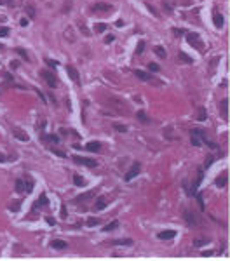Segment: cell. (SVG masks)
Returning a JSON list of instances; mask_svg holds the SVG:
<instances>
[{
  "label": "cell",
  "mask_w": 230,
  "mask_h": 261,
  "mask_svg": "<svg viewBox=\"0 0 230 261\" xmlns=\"http://www.w3.org/2000/svg\"><path fill=\"white\" fill-rule=\"evenodd\" d=\"M40 77L47 82L49 87H58V78H56V75H54L52 72H49V70H40Z\"/></svg>",
  "instance_id": "cell-1"
},
{
  "label": "cell",
  "mask_w": 230,
  "mask_h": 261,
  "mask_svg": "<svg viewBox=\"0 0 230 261\" xmlns=\"http://www.w3.org/2000/svg\"><path fill=\"white\" fill-rule=\"evenodd\" d=\"M73 162L79 164V165H85V167H98V162L94 159H87V157H79L75 155L73 157Z\"/></svg>",
  "instance_id": "cell-2"
},
{
  "label": "cell",
  "mask_w": 230,
  "mask_h": 261,
  "mask_svg": "<svg viewBox=\"0 0 230 261\" xmlns=\"http://www.w3.org/2000/svg\"><path fill=\"white\" fill-rule=\"evenodd\" d=\"M140 171H141V164H140V162H134V164L131 165V169L127 171V174L124 176V181H131L132 178H136L138 174H140Z\"/></svg>",
  "instance_id": "cell-3"
},
{
  "label": "cell",
  "mask_w": 230,
  "mask_h": 261,
  "mask_svg": "<svg viewBox=\"0 0 230 261\" xmlns=\"http://www.w3.org/2000/svg\"><path fill=\"white\" fill-rule=\"evenodd\" d=\"M190 136H192V145L194 146H200V139H204L206 136H204V133L200 129H194V130H190Z\"/></svg>",
  "instance_id": "cell-4"
},
{
  "label": "cell",
  "mask_w": 230,
  "mask_h": 261,
  "mask_svg": "<svg viewBox=\"0 0 230 261\" xmlns=\"http://www.w3.org/2000/svg\"><path fill=\"white\" fill-rule=\"evenodd\" d=\"M187 42L190 43L192 47L202 49V42H200V37H199L197 33H187Z\"/></svg>",
  "instance_id": "cell-5"
},
{
  "label": "cell",
  "mask_w": 230,
  "mask_h": 261,
  "mask_svg": "<svg viewBox=\"0 0 230 261\" xmlns=\"http://www.w3.org/2000/svg\"><path fill=\"white\" fill-rule=\"evenodd\" d=\"M12 134H14V138L19 139V141H28V139H30L28 133H26V130H23L21 127H14V129H12Z\"/></svg>",
  "instance_id": "cell-6"
},
{
  "label": "cell",
  "mask_w": 230,
  "mask_h": 261,
  "mask_svg": "<svg viewBox=\"0 0 230 261\" xmlns=\"http://www.w3.org/2000/svg\"><path fill=\"white\" fill-rule=\"evenodd\" d=\"M183 217H185V221L188 223V225H197V217H195V212L194 211H190V209H185V212H183Z\"/></svg>",
  "instance_id": "cell-7"
},
{
  "label": "cell",
  "mask_w": 230,
  "mask_h": 261,
  "mask_svg": "<svg viewBox=\"0 0 230 261\" xmlns=\"http://www.w3.org/2000/svg\"><path fill=\"white\" fill-rule=\"evenodd\" d=\"M91 9H93V12H110L113 7L108 5V4H94Z\"/></svg>",
  "instance_id": "cell-8"
},
{
  "label": "cell",
  "mask_w": 230,
  "mask_h": 261,
  "mask_svg": "<svg viewBox=\"0 0 230 261\" xmlns=\"http://www.w3.org/2000/svg\"><path fill=\"white\" fill-rule=\"evenodd\" d=\"M66 73H68V77H70L75 84H79V82H80V77H79V72H77V68H75V66H68V68H66Z\"/></svg>",
  "instance_id": "cell-9"
},
{
  "label": "cell",
  "mask_w": 230,
  "mask_h": 261,
  "mask_svg": "<svg viewBox=\"0 0 230 261\" xmlns=\"http://www.w3.org/2000/svg\"><path fill=\"white\" fill-rule=\"evenodd\" d=\"M134 75L140 78V80H145V82H150V80H152V77H150L147 72H143V70H134Z\"/></svg>",
  "instance_id": "cell-10"
},
{
  "label": "cell",
  "mask_w": 230,
  "mask_h": 261,
  "mask_svg": "<svg viewBox=\"0 0 230 261\" xmlns=\"http://www.w3.org/2000/svg\"><path fill=\"white\" fill-rule=\"evenodd\" d=\"M176 235L174 230H166V232H160L159 233V238H162V240H169V238H173Z\"/></svg>",
  "instance_id": "cell-11"
},
{
  "label": "cell",
  "mask_w": 230,
  "mask_h": 261,
  "mask_svg": "<svg viewBox=\"0 0 230 261\" xmlns=\"http://www.w3.org/2000/svg\"><path fill=\"white\" fill-rule=\"evenodd\" d=\"M85 150H89V151H100V150H101V145H100L98 141H91V143L85 145Z\"/></svg>",
  "instance_id": "cell-12"
},
{
  "label": "cell",
  "mask_w": 230,
  "mask_h": 261,
  "mask_svg": "<svg viewBox=\"0 0 230 261\" xmlns=\"http://www.w3.org/2000/svg\"><path fill=\"white\" fill-rule=\"evenodd\" d=\"M213 21H215V26H216V28H223V23H225V21H223V16H221V14L216 12V14L213 16Z\"/></svg>",
  "instance_id": "cell-13"
},
{
  "label": "cell",
  "mask_w": 230,
  "mask_h": 261,
  "mask_svg": "<svg viewBox=\"0 0 230 261\" xmlns=\"http://www.w3.org/2000/svg\"><path fill=\"white\" fill-rule=\"evenodd\" d=\"M221 115L225 120H228V99H223L221 103Z\"/></svg>",
  "instance_id": "cell-14"
},
{
  "label": "cell",
  "mask_w": 230,
  "mask_h": 261,
  "mask_svg": "<svg viewBox=\"0 0 230 261\" xmlns=\"http://www.w3.org/2000/svg\"><path fill=\"white\" fill-rule=\"evenodd\" d=\"M105 207H106V200H105L103 197H100V199L96 200V204H94V209H96V211H103Z\"/></svg>",
  "instance_id": "cell-15"
},
{
  "label": "cell",
  "mask_w": 230,
  "mask_h": 261,
  "mask_svg": "<svg viewBox=\"0 0 230 261\" xmlns=\"http://www.w3.org/2000/svg\"><path fill=\"white\" fill-rule=\"evenodd\" d=\"M112 244L113 246H131L132 240H131V238H119V240H113Z\"/></svg>",
  "instance_id": "cell-16"
},
{
  "label": "cell",
  "mask_w": 230,
  "mask_h": 261,
  "mask_svg": "<svg viewBox=\"0 0 230 261\" xmlns=\"http://www.w3.org/2000/svg\"><path fill=\"white\" fill-rule=\"evenodd\" d=\"M153 51H155V54H157L159 58H166V56H167L166 49H164V47H160V46H155V47H153Z\"/></svg>",
  "instance_id": "cell-17"
},
{
  "label": "cell",
  "mask_w": 230,
  "mask_h": 261,
  "mask_svg": "<svg viewBox=\"0 0 230 261\" xmlns=\"http://www.w3.org/2000/svg\"><path fill=\"white\" fill-rule=\"evenodd\" d=\"M178 59H180V61H183V63H188V64H190V63H194V59H192L188 54H185V52H180V54H178Z\"/></svg>",
  "instance_id": "cell-18"
},
{
  "label": "cell",
  "mask_w": 230,
  "mask_h": 261,
  "mask_svg": "<svg viewBox=\"0 0 230 261\" xmlns=\"http://www.w3.org/2000/svg\"><path fill=\"white\" fill-rule=\"evenodd\" d=\"M51 246H52L54 249H66V247H68V244H66L65 240H54Z\"/></svg>",
  "instance_id": "cell-19"
},
{
  "label": "cell",
  "mask_w": 230,
  "mask_h": 261,
  "mask_svg": "<svg viewBox=\"0 0 230 261\" xmlns=\"http://www.w3.org/2000/svg\"><path fill=\"white\" fill-rule=\"evenodd\" d=\"M14 188H16L17 193H23V191H25V181H23V179H17L16 185H14Z\"/></svg>",
  "instance_id": "cell-20"
},
{
  "label": "cell",
  "mask_w": 230,
  "mask_h": 261,
  "mask_svg": "<svg viewBox=\"0 0 230 261\" xmlns=\"http://www.w3.org/2000/svg\"><path fill=\"white\" fill-rule=\"evenodd\" d=\"M73 183H75L77 186H84V185H85V179L80 176V174H75V176H73Z\"/></svg>",
  "instance_id": "cell-21"
},
{
  "label": "cell",
  "mask_w": 230,
  "mask_h": 261,
  "mask_svg": "<svg viewBox=\"0 0 230 261\" xmlns=\"http://www.w3.org/2000/svg\"><path fill=\"white\" fill-rule=\"evenodd\" d=\"M208 242H209L208 237H206V238H197V240H194V246H195V247H202V246H206Z\"/></svg>",
  "instance_id": "cell-22"
},
{
  "label": "cell",
  "mask_w": 230,
  "mask_h": 261,
  "mask_svg": "<svg viewBox=\"0 0 230 261\" xmlns=\"http://www.w3.org/2000/svg\"><path fill=\"white\" fill-rule=\"evenodd\" d=\"M119 226V221H112L110 225H106V226H103V232H112V230H115Z\"/></svg>",
  "instance_id": "cell-23"
},
{
  "label": "cell",
  "mask_w": 230,
  "mask_h": 261,
  "mask_svg": "<svg viewBox=\"0 0 230 261\" xmlns=\"http://www.w3.org/2000/svg\"><path fill=\"white\" fill-rule=\"evenodd\" d=\"M216 185L221 188V186H225L227 185V172L223 174V176H218V179H216Z\"/></svg>",
  "instance_id": "cell-24"
},
{
  "label": "cell",
  "mask_w": 230,
  "mask_h": 261,
  "mask_svg": "<svg viewBox=\"0 0 230 261\" xmlns=\"http://www.w3.org/2000/svg\"><path fill=\"white\" fill-rule=\"evenodd\" d=\"M197 112H199V113H197V118H199V120H206V117H208V113H206V108L200 106Z\"/></svg>",
  "instance_id": "cell-25"
},
{
  "label": "cell",
  "mask_w": 230,
  "mask_h": 261,
  "mask_svg": "<svg viewBox=\"0 0 230 261\" xmlns=\"http://www.w3.org/2000/svg\"><path fill=\"white\" fill-rule=\"evenodd\" d=\"M94 30H96V33H103V31L106 30V25H105V23H96V25H94Z\"/></svg>",
  "instance_id": "cell-26"
},
{
  "label": "cell",
  "mask_w": 230,
  "mask_h": 261,
  "mask_svg": "<svg viewBox=\"0 0 230 261\" xmlns=\"http://www.w3.org/2000/svg\"><path fill=\"white\" fill-rule=\"evenodd\" d=\"M16 52H17V54H19V56H21L23 59H28V52H26L25 49H21V47H17V49H16Z\"/></svg>",
  "instance_id": "cell-27"
},
{
  "label": "cell",
  "mask_w": 230,
  "mask_h": 261,
  "mask_svg": "<svg viewBox=\"0 0 230 261\" xmlns=\"http://www.w3.org/2000/svg\"><path fill=\"white\" fill-rule=\"evenodd\" d=\"M26 14L33 19V17H35V7H33V5H26Z\"/></svg>",
  "instance_id": "cell-28"
},
{
  "label": "cell",
  "mask_w": 230,
  "mask_h": 261,
  "mask_svg": "<svg viewBox=\"0 0 230 261\" xmlns=\"http://www.w3.org/2000/svg\"><path fill=\"white\" fill-rule=\"evenodd\" d=\"M136 117H138V118H140L141 122H148V117H147V115H145V112H141V110H140V112H138V113H136Z\"/></svg>",
  "instance_id": "cell-29"
},
{
  "label": "cell",
  "mask_w": 230,
  "mask_h": 261,
  "mask_svg": "<svg viewBox=\"0 0 230 261\" xmlns=\"http://www.w3.org/2000/svg\"><path fill=\"white\" fill-rule=\"evenodd\" d=\"M100 223V220H96V217H89L87 220V226H96Z\"/></svg>",
  "instance_id": "cell-30"
},
{
  "label": "cell",
  "mask_w": 230,
  "mask_h": 261,
  "mask_svg": "<svg viewBox=\"0 0 230 261\" xmlns=\"http://www.w3.org/2000/svg\"><path fill=\"white\" fill-rule=\"evenodd\" d=\"M113 127H115V130H119V133H126V130H127V127L122 125V124H115Z\"/></svg>",
  "instance_id": "cell-31"
},
{
  "label": "cell",
  "mask_w": 230,
  "mask_h": 261,
  "mask_svg": "<svg viewBox=\"0 0 230 261\" xmlns=\"http://www.w3.org/2000/svg\"><path fill=\"white\" fill-rule=\"evenodd\" d=\"M32 190H33V181L28 179V181L25 183V191H32Z\"/></svg>",
  "instance_id": "cell-32"
},
{
  "label": "cell",
  "mask_w": 230,
  "mask_h": 261,
  "mask_svg": "<svg viewBox=\"0 0 230 261\" xmlns=\"http://www.w3.org/2000/svg\"><path fill=\"white\" fill-rule=\"evenodd\" d=\"M45 139H47V141H52V143H58L59 141V138L56 136V134H51V136H44Z\"/></svg>",
  "instance_id": "cell-33"
},
{
  "label": "cell",
  "mask_w": 230,
  "mask_h": 261,
  "mask_svg": "<svg viewBox=\"0 0 230 261\" xmlns=\"http://www.w3.org/2000/svg\"><path fill=\"white\" fill-rule=\"evenodd\" d=\"M45 63H47L51 68H58V64H59V63H58V61H54V59H45Z\"/></svg>",
  "instance_id": "cell-34"
},
{
  "label": "cell",
  "mask_w": 230,
  "mask_h": 261,
  "mask_svg": "<svg viewBox=\"0 0 230 261\" xmlns=\"http://www.w3.org/2000/svg\"><path fill=\"white\" fill-rule=\"evenodd\" d=\"M91 195H93V191H89V193H85V195H82V197H79V199H75V202H82V200H87Z\"/></svg>",
  "instance_id": "cell-35"
},
{
  "label": "cell",
  "mask_w": 230,
  "mask_h": 261,
  "mask_svg": "<svg viewBox=\"0 0 230 261\" xmlns=\"http://www.w3.org/2000/svg\"><path fill=\"white\" fill-rule=\"evenodd\" d=\"M148 70L150 72H159V64L157 63H148Z\"/></svg>",
  "instance_id": "cell-36"
},
{
  "label": "cell",
  "mask_w": 230,
  "mask_h": 261,
  "mask_svg": "<svg viewBox=\"0 0 230 261\" xmlns=\"http://www.w3.org/2000/svg\"><path fill=\"white\" fill-rule=\"evenodd\" d=\"M38 204H49V200H47V197H45V195H44V193L40 195V199H38Z\"/></svg>",
  "instance_id": "cell-37"
},
{
  "label": "cell",
  "mask_w": 230,
  "mask_h": 261,
  "mask_svg": "<svg viewBox=\"0 0 230 261\" xmlns=\"http://www.w3.org/2000/svg\"><path fill=\"white\" fill-rule=\"evenodd\" d=\"M195 197H197V200H199V207L200 209H204V202H202V199H200V193H194Z\"/></svg>",
  "instance_id": "cell-38"
},
{
  "label": "cell",
  "mask_w": 230,
  "mask_h": 261,
  "mask_svg": "<svg viewBox=\"0 0 230 261\" xmlns=\"http://www.w3.org/2000/svg\"><path fill=\"white\" fill-rule=\"evenodd\" d=\"M143 49H145V42H140V46L136 47V52L140 54V52H143Z\"/></svg>",
  "instance_id": "cell-39"
},
{
  "label": "cell",
  "mask_w": 230,
  "mask_h": 261,
  "mask_svg": "<svg viewBox=\"0 0 230 261\" xmlns=\"http://www.w3.org/2000/svg\"><path fill=\"white\" fill-rule=\"evenodd\" d=\"M19 205H21V202L17 200L16 204H12V205H11V211H14V212H16V211H19Z\"/></svg>",
  "instance_id": "cell-40"
},
{
  "label": "cell",
  "mask_w": 230,
  "mask_h": 261,
  "mask_svg": "<svg viewBox=\"0 0 230 261\" xmlns=\"http://www.w3.org/2000/svg\"><path fill=\"white\" fill-rule=\"evenodd\" d=\"M45 221H47L51 226H54V225H56V220H54V217H45Z\"/></svg>",
  "instance_id": "cell-41"
},
{
  "label": "cell",
  "mask_w": 230,
  "mask_h": 261,
  "mask_svg": "<svg viewBox=\"0 0 230 261\" xmlns=\"http://www.w3.org/2000/svg\"><path fill=\"white\" fill-rule=\"evenodd\" d=\"M9 66H11V70L17 68V66H19V61H11V64H9Z\"/></svg>",
  "instance_id": "cell-42"
},
{
  "label": "cell",
  "mask_w": 230,
  "mask_h": 261,
  "mask_svg": "<svg viewBox=\"0 0 230 261\" xmlns=\"http://www.w3.org/2000/svg\"><path fill=\"white\" fill-rule=\"evenodd\" d=\"M9 35V30L7 28H2V30H0V37H7Z\"/></svg>",
  "instance_id": "cell-43"
},
{
  "label": "cell",
  "mask_w": 230,
  "mask_h": 261,
  "mask_svg": "<svg viewBox=\"0 0 230 261\" xmlns=\"http://www.w3.org/2000/svg\"><path fill=\"white\" fill-rule=\"evenodd\" d=\"M113 40H115V37H113V35H108V37L105 38V42H106V43H112Z\"/></svg>",
  "instance_id": "cell-44"
},
{
  "label": "cell",
  "mask_w": 230,
  "mask_h": 261,
  "mask_svg": "<svg viewBox=\"0 0 230 261\" xmlns=\"http://www.w3.org/2000/svg\"><path fill=\"white\" fill-rule=\"evenodd\" d=\"M61 217H63V220L66 217V207L65 205H61Z\"/></svg>",
  "instance_id": "cell-45"
},
{
  "label": "cell",
  "mask_w": 230,
  "mask_h": 261,
  "mask_svg": "<svg viewBox=\"0 0 230 261\" xmlns=\"http://www.w3.org/2000/svg\"><path fill=\"white\" fill-rule=\"evenodd\" d=\"M147 7H148V11H150V12H152L153 16H157V17H159V14H157V11H155V9H153L152 5H147Z\"/></svg>",
  "instance_id": "cell-46"
},
{
  "label": "cell",
  "mask_w": 230,
  "mask_h": 261,
  "mask_svg": "<svg viewBox=\"0 0 230 261\" xmlns=\"http://www.w3.org/2000/svg\"><path fill=\"white\" fill-rule=\"evenodd\" d=\"M19 23H21V26H26V25H28V19H26V17H23Z\"/></svg>",
  "instance_id": "cell-47"
},
{
  "label": "cell",
  "mask_w": 230,
  "mask_h": 261,
  "mask_svg": "<svg viewBox=\"0 0 230 261\" xmlns=\"http://www.w3.org/2000/svg\"><path fill=\"white\" fill-rule=\"evenodd\" d=\"M183 33H185L183 30H178V28H174V35H178V37H180V35H183Z\"/></svg>",
  "instance_id": "cell-48"
},
{
  "label": "cell",
  "mask_w": 230,
  "mask_h": 261,
  "mask_svg": "<svg viewBox=\"0 0 230 261\" xmlns=\"http://www.w3.org/2000/svg\"><path fill=\"white\" fill-rule=\"evenodd\" d=\"M54 153H56L58 157H65V153H63V151H59V150H54Z\"/></svg>",
  "instance_id": "cell-49"
},
{
  "label": "cell",
  "mask_w": 230,
  "mask_h": 261,
  "mask_svg": "<svg viewBox=\"0 0 230 261\" xmlns=\"http://www.w3.org/2000/svg\"><path fill=\"white\" fill-rule=\"evenodd\" d=\"M164 9H166L167 12H171V11H173V7H171V5H167V4H164Z\"/></svg>",
  "instance_id": "cell-50"
},
{
  "label": "cell",
  "mask_w": 230,
  "mask_h": 261,
  "mask_svg": "<svg viewBox=\"0 0 230 261\" xmlns=\"http://www.w3.org/2000/svg\"><path fill=\"white\" fill-rule=\"evenodd\" d=\"M4 77H5V78H7V80H9V82H12V77H11V75H9V73H4Z\"/></svg>",
  "instance_id": "cell-51"
},
{
  "label": "cell",
  "mask_w": 230,
  "mask_h": 261,
  "mask_svg": "<svg viewBox=\"0 0 230 261\" xmlns=\"http://www.w3.org/2000/svg\"><path fill=\"white\" fill-rule=\"evenodd\" d=\"M5 160H7V157H5V155H0V162H5Z\"/></svg>",
  "instance_id": "cell-52"
},
{
  "label": "cell",
  "mask_w": 230,
  "mask_h": 261,
  "mask_svg": "<svg viewBox=\"0 0 230 261\" xmlns=\"http://www.w3.org/2000/svg\"><path fill=\"white\" fill-rule=\"evenodd\" d=\"M2 4H4V0H0V5H2Z\"/></svg>",
  "instance_id": "cell-53"
}]
</instances>
